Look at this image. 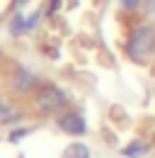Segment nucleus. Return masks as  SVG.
Returning a JSON list of instances; mask_svg holds the SVG:
<instances>
[{"label": "nucleus", "mask_w": 155, "mask_h": 158, "mask_svg": "<svg viewBox=\"0 0 155 158\" xmlns=\"http://www.w3.org/2000/svg\"><path fill=\"white\" fill-rule=\"evenodd\" d=\"M153 54H155V27L148 22L131 27L129 39H126V56L136 63H145L153 59Z\"/></svg>", "instance_id": "1"}, {"label": "nucleus", "mask_w": 155, "mask_h": 158, "mask_svg": "<svg viewBox=\"0 0 155 158\" xmlns=\"http://www.w3.org/2000/svg\"><path fill=\"white\" fill-rule=\"evenodd\" d=\"M66 102H68V98L58 85H41L37 90V107L41 112H46V114L61 112L66 107Z\"/></svg>", "instance_id": "2"}, {"label": "nucleus", "mask_w": 155, "mask_h": 158, "mask_svg": "<svg viewBox=\"0 0 155 158\" xmlns=\"http://www.w3.org/2000/svg\"><path fill=\"white\" fill-rule=\"evenodd\" d=\"M58 129L70 136H82V134H87V122L78 112H63L58 117Z\"/></svg>", "instance_id": "3"}, {"label": "nucleus", "mask_w": 155, "mask_h": 158, "mask_svg": "<svg viewBox=\"0 0 155 158\" xmlns=\"http://www.w3.org/2000/svg\"><path fill=\"white\" fill-rule=\"evenodd\" d=\"M10 85H12V90H17V93H29V90H34L39 85V80L32 71H27V68H22V66H15L12 73H10Z\"/></svg>", "instance_id": "4"}, {"label": "nucleus", "mask_w": 155, "mask_h": 158, "mask_svg": "<svg viewBox=\"0 0 155 158\" xmlns=\"http://www.w3.org/2000/svg\"><path fill=\"white\" fill-rule=\"evenodd\" d=\"M148 151H150L148 141H143V139H136V141L126 143V146L121 148V156H126V158H141V156H145Z\"/></svg>", "instance_id": "5"}, {"label": "nucleus", "mask_w": 155, "mask_h": 158, "mask_svg": "<svg viewBox=\"0 0 155 158\" xmlns=\"http://www.w3.org/2000/svg\"><path fill=\"white\" fill-rule=\"evenodd\" d=\"M61 158H90V148L85 146V143H68L66 146V151H63V156Z\"/></svg>", "instance_id": "6"}, {"label": "nucleus", "mask_w": 155, "mask_h": 158, "mask_svg": "<svg viewBox=\"0 0 155 158\" xmlns=\"http://www.w3.org/2000/svg\"><path fill=\"white\" fill-rule=\"evenodd\" d=\"M10 32H12V34H24V32H29V29H27V20H24L22 12H15V17L10 22Z\"/></svg>", "instance_id": "7"}, {"label": "nucleus", "mask_w": 155, "mask_h": 158, "mask_svg": "<svg viewBox=\"0 0 155 158\" xmlns=\"http://www.w3.org/2000/svg\"><path fill=\"white\" fill-rule=\"evenodd\" d=\"M19 114L15 112V110H10V105H5V100L0 98V122L2 124H10V122H15Z\"/></svg>", "instance_id": "8"}, {"label": "nucleus", "mask_w": 155, "mask_h": 158, "mask_svg": "<svg viewBox=\"0 0 155 158\" xmlns=\"http://www.w3.org/2000/svg\"><path fill=\"white\" fill-rule=\"evenodd\" d=\"M121 2V7L124 10H136V7H141L143 5V0H119Z\"/></svg>", "instance_id": "9"}, {"label": "nucleus", "mask_w": 155, "mask_h": 158, "mask_svg": "<svg viewBox=\"0 0 155 158\" xmlns=\"http://www.w3.org/2000/svg\"><path fill=\"white\" fill-rule=\"evenodd\" d=\"M141 7H143V12H145V15H155V0H143V5H141Z\"/></svg>", "instance_id": "10"}, {"label": "nucleus", "mask_w": 155, "mask_h": 158, "mask_svg": "<svg viewBox=\"0 0 155 158\" xmlns=\"http://www.w3.org/2000/svg\"><path fill=\"white\" fill-rule=\"evenodd\" d=\"M27 134H29V129H15V131L10 134V141L15 143V141H19V139H22V136H27Z\"/></svg>", "instance_id": "11"}, {"label": "nucleus", "mask_w": 155, "mask_h": 158, "mask_svg": "<svg viewBox=\"0 0 155 158\" xmlns=\"http://www.w3.org/2000/svg\"><path fill=\"white\" fill-rule=\"evenodd\" d=\"M58 5H61V0H51V2H49V15H54V12H56Z\"/></svg>", "instance_id": "12"}, {"label": "nucleus", "mask_w": 155, "mask_h": 158, "mask_svg": "<svg viewBox=\"0 0 155 158\" xmlns=\"http://www.w3.org/2000/svg\"><path fill=\"white\" fill-rule=\"evenodd\" d=\"M24 2H27V0H12V7H15V10H19Z\"/></svg>", "instance_id": "13"}]
</instances>
